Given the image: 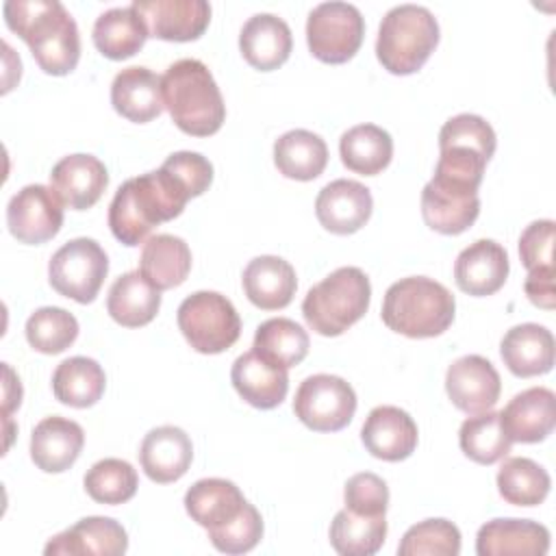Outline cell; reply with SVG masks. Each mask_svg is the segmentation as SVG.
Listing matches in <instances>:
<instances>
[{"label": "cell", "mask_w": 556, "mask_h": 556, "mask_svg": "<svg viewBox=\"0 0 556 556\" xmlns=\"http://www.w3.org/2000/svg\"><path fill=\"white\" fill-rule=\"evenodd\" d=\"M480 215L478 191L432 180L421 191V217L441 235L465 232Z\"/></svg>", "instance_id": "21"}, {"label": "cell", "mask_w": 556, "mask_h": 556, "mask_svg": "<svg viewBox=\"0 0 556 556\" xmlns=\"http://www.w3.org/2000/svg\"><path fill=\"white\" fill-rule=\"evenodd\" d=\"M508 254L504 245L493 239H478L469 243L454 263V280L467 295H493L508 278Z\"/></svg>", "instance_id": "19"}, {"label": "cell", "mask_w": 556, "mask_h": 556, "mask_svg": "<svg viewBox=\"0 0 556 556\" xmlns=\"http://www.w3.org/2000/svg\"><path fill=\"white\" fill-rule=\"evenodd\" d=\"M26 341L41 354H61L78 337L76 317L61 306H41L26 319Z\"/></svg>", "instance_id": "42"}, {"label": "cell", "mask_w": 556, "mask_h": 556, "mask_svg": "<svg viewBox=\"0 0 556 556\" xmlns=\"http://www.w3.org/2000/svg\"><path fill=\"white\" fill-rule=\"evenodd\" d=\"M343 500H345V508L356 515H367V517L384 515L389 506V486L380 476L371 471H361L348 478L343 489Z\"/></svg>", "instance_id": "45"}, {"label": "cell", "mask_w": 556, "mask_h": 556, "mask_svg": "<svg viewBox=\"0 0 556 556\" xmlns=\"http://www.w3.org/2000/svg\"><path fill=\"white\" fill-rule=\"evenodd\" d=\"M497 137L493 126L476 113H458L439 130V161L434 180L478 191Z\"/></svg>", "instance_id": "5"}, {"label": "cell", "mask_w": 556, "mask_h": 556, "mask_svg": "<svg viewBox=\"0 0 556 556\" xmlns=\"http://www.w3.org/2000/svg\"><path fill=\"white\" fill-rule=\"evenodd\" d=\"M500 419L510 441L539 443L554 430L556 395L547 387H530L500 410Z\"/></svg>", "instance_id": "24"}, {"label": "cell", "mask_w": 556, "mask_h": 556, "mask_svg": "<svg viewBox=\"0 0 556 556\" xmlns=\"http://www.w3.org/2000/svg\"><path fill=\"white\" fill-rule=\"evenodd\" d=\"M161 167L174 174L187 187L191 198L202 195L213 182V165L200 152H191V150L174 152L163 161Z\"/></svg>", "instance_id": "46"}, {"label": "cell", "mask_w": 556, "mask_h": 556, "mask_svg": "<svg viewBox=\"0 0 556 556\" xmlns=\"http://www.w3.org/2000/svg\"><path fill=\"white\" fill-rule=\"evenodd\" d=\"M458 445L467 458L478 465H493L510 452V437L506 434L500 413L484 410L467 417L458 430Z\"/></svg>", "instance_id": "39"}, {"label": "cell", "mask_w": 556, "mask_h": 556, "mask_svg": "<svg viewBox=\"0 0 556 556\" xmlns=\"http://www.w3.org/2000/svg\"><path fill=\"white\" fill-rule=\"evenodd\" d=\"M187 200V187L163 167L128 178L109 204V228L124 245L146 243L154 226L182 213Z\"/></svg>", "instance_id": "1"}, {"label": "cell", "mask_w": 556, "mask_h": 556, "mask_svg": "<svg viewBox=\"0 0 556 556\" xmlns=\"http://www.w3.org/2000/svg\"><path fill=\"white\" fill-rule=\"evenodd\" d=\"M554 267H541V269H530L523 282V291L528 300L534 306L552 311L556 306V289H554Z\"/></svg>", "instance_id": "48"}, {"label": "cell", "mask_w": 556, "mask_h": 556, "mask_svg": "<svg viewBox=\"0 0 556 556\" xmlns=\"http://www.w3.org/2000/svg\"><path fill=\"white\" fill-rule=\"evenodd\" d=\"M176 321L187 343L200 354H219L232 348L241 334L235 304L217 291L187 295L178 306Z\"/></svg>", "instance_id": "8"}, {"label": "cell", "mask_w": 556, "mask_h": 556, "mask_svg": "<svg viewBox=\"0 0 556 556\" xmlns=\"http://www.w3.org/2000/svg\"><path fill=\"white\" fill-rule=\"evenodd\" d=\"M139 271L159 291L182 285L191 271V250L187 241L165 232L150 237L141 248Z\"/></svg>", "instance_id": "32"}, {"label": "cell", "mask_w": 556, "mask_h": 556, "mask_svg": "<svg viewBox=\"0 0 556 556\" xmlns=\"http://www.w3.org/2000/svg\"><path fill=\"white\" fill-rule=\"evenodd\" d=\"M241 282L248 300L263 311L285 308L298 289L295 269L291 263L274 254L252 258L243 269Z\"/></svg>", "instance_id": "28"}, {"label": "cell", "mask_w": 556, "mask_h": 556, "mask_svg": "<svg viewBox=\"0 0 556 556\" xmlns=\"http://www.w3.org/2000/svg\"><path fill=\"white\" fill-rule=\"evenodd\" d=\"M365 37V20L361 11L341 0L317 4L306 20V43L315 59L324 63L350 61Z\"/></svg>", "instance_id": "10"}, {"label": "cell", "mask_w": 556, "mask_h": 556, "mask_svg": "<svg viewBox=\"0 0 556 556\" xmlns=\"http://www.w3.org/2000/svg\"><path fill=\"white\" fill-rule=\"evenodd\" d=\"M208 539L215 549L224 554H245L258 545L263 539L261 513L248 502L245 508L226 526L208 530Z\"/></svg>", "instance_id": "44"}, {"label": "cell", "mask_w": 556, "mask_h": 556, "mask_svg": "<svg viewBox=\"0 0 556 556\" xmlns=\"http://www.w3.org/2000/svg\"><path fill=\"white\" fill-rule=\"evenodd\" d=\"M235 391L254 408H276L289 391V374L285 367L269 363L258 352L250 350L235 358L230 369Z\"/></svg>", "instance_id": "23"}, {"label": "cell", "mask_w": 556, "mask_h": 556, "mask_svg": "<svg viewBox=\"0 0 556 556\" xmlns=\"http://www.w3.org/2000/svg\"><path fill=\"white\" fill-rule=\"evenodd\" d=\"M7 226L20 243H46L63 226V202L52 187L26 185L7 204Z\"/></svg>", "instance_id": "12"}, {"label": "cell", "mask_w": 556, "mask_h": 556, "mask_svg": "<svg viewBox=\"0 0 556 556\" xmlns=\"http://www.w3.org/2000/svg\"><path fill=\"white\" fill-rule=\"evenodd\" d=\"M22 402V384L20 378L13 376L11 367L4 363V419H9L11 410L17 408Z\"/></svg>", "instance_id": "49"}, {"label": "cell", "mask_w": 556, "mask_h": 556, "mask_svg": "<svg viewBox=\"0 0 556 556\" xmlns=\"http://www.w3.org/2000/svg\"><path fill=\"white\" fill-rule=\"evenodd\" d=\"M87 495L98 504H124L139 486V476L128 460L102 458L93 463L83 478Z\"/></svg>", "instance_id": "41"}, {"label": "cell", "mask_w": 556, "mask_h": 556, "mask_svg": "<svg viewBox=\"0 0 556 556\" xmlns=\"http://www.w3.org/2000/svg\"><path fill=\"white\" fill-rule=\"evenodd\" d=\"M547 549L549 530L532 519H491L476 534L478 556H543Z\"/></svg>", "instance_id": "20"}, {"label": "cell", "mask_w": 556, "mask_h": 556, "mask_svg": "<svg viewBox=\"0 0 556 556\" xmlns=\"http://www.w3.org/2000/svg\"><path fill=\"white\" fill-rule=\"evenodd\" d=\"M456 313V300L434 278L408 276L393 282L382 300L384 326L410 339H428L445 332Z\"/></svg>", "instance_id": "4"}, {"label": "cell", "mask_w": 556, "mask_h": 556, "mask_svg": "<svg viewBox=\"0 0 556 556\" xmlns=\"http://www.w3.org/2000/svg\"><path fill=\"white\" fill-rule=\"evenodd\" d=\"M549 473L532 458H506L497 471L500 495L515 506H539L549 493Z\"/></svg>", "instance_id": "40"}, {"label": "cell", "mask_w": 556, "mask_h": 556, "mask_svg": "<svg viewBox=\"0 0 556 556\" xmlns=\"http://www.w3.org/2000/svg\"><path fill=\"white\" fill-rule=\"evenodd\" d=\"M445 391L458 410L476 415L495 406L500 400L502 380L491 361L480 354H467L447 367Z\"/></svg>", "instance_id": "13"}, {"label": "cell", "mask_w": 556, "mask_h": 556, "mask_svg": "<svg viewBox=\"0 0 556 556\" xmlns=\"http://www.w3.org/2000/svg\"><path fill=\"white\" fill-rule=\"evenodd\" d=\"M85 445V432L74 419L52 415L43 417L30 434V458L46 473L70 469Z\"/></svg>", "instance_id": "25"}, {"label": "cell", "mask_w": 556, "mask_h": 556, "mask_svg": "<svg viewBox=\"0 0 556 556\" xmlns=\"http://www.w3.org/2000/svg\"><path fill=\"white\" fill-rule=\"evenodd\" d=\"M384 539V515L367 517L343 508L330 523V545L341 556H371L382 547Z\"/></svg>", "instance_id": "38"}, {"label": "cell", "mask_w": 556, "mask_h": 556, "mask_svg": "<svg viewBox=\"0 0 556 556\" xmlns=\"http://www.w3.org/2000/svg\"><path fill=\"white\" fill-rule=\"evenodd\" d=\"M339 154L348 169L363 176H376L391 163L393 139L376 124H358L341 135Z\"/></svg>", "instance_id": "36"}, {"label": "cell", "mask_w": 556, "mask_h": 556, "mask_svg": "<svg viewBox=\"0 0 556 556\" xmlns=\"http://www.w3.org/2000/svg\"><path fill=\"white\" fill-rule=\"evenodd\" d=\"M2 13L7 26L26 41L46 74L65 76L78 65V26L59 0H9Z\"/></svg>", "instance_id": "2"}, {"label": "cell", "mask_w": 556, "mask_h": 556, "mask_svg": "<svg viewBox=\"0 0 556 556\" xmlns=\"http://www.w3.org/2000/svg\"><path fill=\"white\" fill-rule=\"evenodd\" d=\"M248 500L232 480L226 478H202L193 482L185 493V508L189 517L208 530H217L230 523Z\"/></svg>", "instance_id": "30"}, {"label": "cell", "mask_w": 556, "mask_h": 556, "mask_svg": "<svg viewBox=\"0 0 556 556\" xmlns=\"http://www.w3.org/2000/svg\"><path fill=\"white\" fill-rule=\"evenodd\" d=\"M500 354L510 374L541 376L554 367V334L541 324L513 326L500 343Z\"/></svg>", "instance_id": "29"}, {"label": "cell", "mask_w": 556, "mask_h": 556, "mask_svg": "<svg viewBox=\"0 0 556 556\" xmlns=\"http://www.w3.org/2000/svg\"><path fill=\"white\" fill-rule=\"evenodd\" d=\"M371 191L348 178H337L321 187L315 200V215L319 224L334 235H352L361 230L371 217Z\"/></svg>", "instance_id": "15"}, {"label": "cell", "mask_w": 556, "mask_h": 556, "mask_svg": "<svg viewBox=\"0 0 556 556\" xmlns=\"http://www.w3.org/2000/svg\"><path fill=\"white\" fill-rule=\"evenodd\" d=\"M274 163L291 180H315L326 169L328 146L317 132L293 128L276 139Z\"/></svg>", "instance_id": "34"}, {"label": "cell", "mask_w": 556, "mask_h": 556, "mask_svg": "<svg viewBox=\"0 0 556 556\" xmlns=\"http://www.w3.org/2000/svg\"><path fill=\"white\" fill-rule=\"evenodd\" d=\"M111 104L128 122H152L165 106L161 93V76L141 65L124 67L111 83Z\"/></svg>", "instance_id": "27"}, {"label": "cell", "mask_w": 556, "mask_h": 556, "mask_svg": "<svg viewBox=\"0 0 556 556\" xmlns=\"http://www.w3.org/2000/svg\"><path fill=\"white\" fill-rule=\"evenodd\" d=\"M91 37L102 56L111 61H122L137 54L143 48L150 33L143 17L130 4L113 7L100 13L93 22Z\"/></svg>", "instance_id": "31"}, {"label": "cell", "mask_w": 556, "mask_h": 556, "mask_svg": "<svg viewBox=\"0 0 556 556\" xmlns=\"http://www.w3.org/2000/svg\"><path fill=\"white\" fill-rule=\"evenodd\" d=\"M439 43V22L421 4L389 9L378 26L376 56L391 74L406 76L421 70Z\"/></svg>", "instance_id": "6"}, {"label": "cell", "mask_w": 556, "mask_h": 556, "mask_svg": "<svg viewBox=\"0 0 556 556\" xmlns=\"http://www.w3.org/2000/svg\"><path fill=\"white\" fill-rule=\"evenodd\" d=\"M371 285L361 267H339L313 285L302 302V315L321 337H339L369 308Z\"/></svg>", "instance_id": "7"}, {"label": "cell", "mask_w": 556, "mask_h": 556, "mask_svg": "<svg viewBox=\"0 0 556 556\" xmlns=\"http://www.w3.org/2000/svg\"><path fill=\"white\" fill-rule=\"evenodd\" d=\"M193 460L189 434L178 426L152 428L139 447V463L152 482L167 484L180 480Z\"/></svg>", "instance_id": "22"}, {"label": "cell", "mask_w": 556, "mask_h": 556, "mask_svg": "<svg viewBox=\"0 0 556 556\" xmlns=\"http://www.w3.org/2000/svg\"><path fill=\"white\" fill-rule=\"evenodd\" d=\"M106 387L104 369L89 356H72L56 365L52 374V391L61 404L74 408L93 406Z\"/></svg>", "instance_id": "35"}, {"label": "cell", "mask_w": 556, "mask_h": 556, "mask_svg": "<svg viewBox=\"0 0 556 556\" xmlns=\"http://www.w3.org/2000/svg\"><path fill=\"white\" fill-rule=\"evenodd\" d=\"M554 228L552 219H536L521 232L519 256L528 271L554 267Z\"/></svg>", "instance_id": "47"}, {"label": "cell", "mask_w": 556, "mask_h": 556, "mask_svg": "<svg viewBox=\"0 0 556 556\" xmlns=\"http://www.w3.org/2000/svg\"><path fill=\"white\" fill-rule=\"evenodd\" d=\"M293 413L315 432H337L352 421L356 413V393L341 376L313 374L300 382Z\"/></svg>", "instance_id": "11"}, {"label": "cell", "mask_w": 556, "mask_h": 556, "mask_svg": "<svg viewBox=\"0 0 556 556\" xmlns=\"http://www.w3.org/2000/svg\"><path fill=\"white\" fill-rule=\"evenodd\" d=\"M109 185V172L104 163L93 154H67L50 172V187L59 200L74 208H91Z\"/></svg>", "instance_id": "17"}, {"label": "cell", "mask_w": 556, "mask_h": 556, "mask_svg": "<svg viewBox=\"0 0 556 556\" xmlns=\"http://www.w3.org/2000/svg\"><path fill=\"white\" fill-rule=\"evenodd\" d=\"M400 556H458L460 530L447 519H424L410 526L400 545Z\"/></svg>", "instance_id": "43"}, {"label": "cell", "mask_w": 556, "mask_h": 556, "mask_svg": "<svg viewBox=\"0 0 556 556\" xmlns=\"http://www.w3.org/2000/svg\"><path fill=\"white\" fill-rule=\"evenodd\" d=\"M109 274V256L96 239L78 237L63 243L48 263V280L56 293L78 304L96 300Z\"/></svg>", "instance_id": "9"}, {"label": "cell", "mask_w": 556, "mask_h": 556, "mask_svg": "<svg viewBox=\"0 0 556 556\" xmlns=\"http://www.w3.org/2000/svg\"><path fill=\"white\" fill-rule=\"evenodd\" d=\"M132 7L143 17L150 37L163 41H193L211 22L206 0H135Z\"/></svg>", "instance_id": "14"}, {"label": "cell", "mask_w": 556, "mask_h": 556, "mask_svg": "<svg viewBox=\"0 0 556 556\" xmlns=\"http://www.w3.org/2000/svg\"><path fill=\"white\" fill-rule=\"evenodd\" d=\"M293 48L289 24L274 13L252 15L239 33V50L243 59L261 72L280 67Z\"/></svg>", "instance_id": "26"}, {"label": "cell", "mask_w": 556, "mask_h": 556, "mask_svg": "<svg viewBox=\"0 0 556 556\" xmlns=\"http://www.w3.org/2000/svg\"><path fill=\"white\" fill-rule=\"evenodd\" d=\"M361 439L371 456L397 463L415 452L419 432L415 419L404 408L382 404L369 410L361 428Z\"/></svg>", "instance_id": "16"}, {"label": "cell", "mask_w": 556, "mask_h": 556, "mask_svg": "<svg viewBox=\"0 0 556 556\" xmlns=\"http://www.w3.org/2000/svg\"><path fill=\"white\" fill-rule=\"evenodd\" d=\"M128 549V534L119 521L111 517H85L72 528L52 536L46 556H119Z\"/></svg>", "instance_id": "18"}, {"label": "cell", "mask_w": 556, "mask_h": 556, "mask_svg": "<svg viewBox=\"0 0 556 556\" xmlns=\"http://www.w3.org/2000/svg\"><path fill=\"white\" fill-rule=\"evenodd\" d=\"M163 104L187 135H215L226 119V104L211 70L198 59H178L161 76Z\"/></svg>", "instance_id": "3"}, {"label": "cell", "mask_w": 556, "mask_h": 556, "mask_svg": "<svg viewBox=\"0 0 556 556\" xmlns=\"http://www.w3.org/2000/svg\"><path fill=\"white\" fill-rule=\"evenodd\" d=\"M311 341L306 330L289 317L265 319L254 332L252 350L285 369L300 365L308 354Z\"/></svg>", "instance_id": "37"}, {"label": "cell", "mask_w": 556, "mask_h": 556, "mask_svg": "<svg viewBox=\"0 0 556 556\" xmlns=\"http://www.w3.org/2000/svg\"><path fill=\"white\" fill-rule=\"evenodd\" d=\"M161 308V291L154 289L146 276L135 269L126 271L109 289L106 311L126 328H139L150 324Z\"/></svg>", "instance_id": "33"}]
</instances>
